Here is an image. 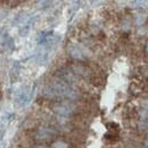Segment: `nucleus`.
I'll use <instances>...</instances> for the list:
<instances>
[{
    "label": "nucleus",
    "instance_id": "nucleus-1",
    "mask_svg": "<svg viewBox=\"0 0 148 148\" xmlns=\"http://www.w3.org/2000/svg\"><path fill=\"white\" fill-rule=\"evenodd\" d=\"M55 110H56V113H58L60 115H69L70 113H72L73 109L70 106H59V107L55 108Z\"/></svg>",
    "mask_w": 148,
    "mask_h": 148
},
{
    "label": "nucleus",
    "instance_id": "nucleus-2",
    "mask_svg": "<svg viewBox=\"0 0 148 148\" xmlns=\"http://www.w3.org/2000/svg\"><path fill=\"white\" fill-rule=\"evenodd\" d=\"M70 53H71V56L73 57V58H76V59H82L83 58V55H82V52H81V50L79 49H72V50L70 51Z\"/></svg>",
    "mask_w": 148,
    "mask_h": 148
},
{
    "label": "nucleus",
    "instance_id": "nucleus-3",
    "mask_svg": "<svg viewBox=\"0 0 148 148\" xmlns=\"http://www.w3.org/2000/svg\"><path fill=\"white\" fill-rule=\"evenodd\" d=\"M52 148H68V145L63 141H57L52 145Z\"/></svg>",
    "mask_w": 148,
    "mask_h": 148
},
{
    "label": "nucleus",
    "instance_id": "nucleus-4",
    "mask_svg": "<svg viewBox=\"0 0 148 148\" xmlns=\"http://www.w3.org/2000/svg\"><path fill=\"white\" fill-rule=\"evenodd\" d=\"M140 129L143 132V133H146V134H148V123H145V122H141L140 123Z\"/></svg>",
    "mask_w": 148,
    "mask_h": 148
},
{
    "label": "nucleus",
    "instance_id": "nucleus-5",
    "mask_svg": "<svg viewBox=\"0 0 148 148\" xmlns=\"http://www.w3.org/2000/svg\"><path fill=\"white\" fill-rule=\"evenodd\" d=\"M141 116L148 121V110H145V112H142V113H141Z\"/></svg>",
    "mask_w": 148,
    "mask_h": 148
},
{
    "label": "nucleus",
    "instance_id": "nucleus-6",
    "mask_svg": "<svg viewBox=\"0 0 148 148\" xmlns=\"http://www.w3.org/2000/svg\"><path fill=\"white\" fill-rule=\"evenodd\" d=\"M142 104H143V106H145V108H146V109L148 110V100H146V101H143V102H142Z\"/></svg>",
    "mask_w": 148,
    "mask_h": 148
},
{
    "label": "nucleus",
    "instance_id": "nucleus-7",
    "mask_svg": "<svg viewBox=\"0 0 148 148\" xmlns=\"http://www.w3.org/2000/svg\"><path fill=\"white\" fill-rule=\"evenodd\" d=\"M146 51L148 52V42H147V44H146Z\"/></svg>",
    "mask_w": 148,
    "mask_h": 148
},
{
    "label": "nucleus",
    "instance_id": "nucleus-8",
    "mask_svg": "<svg viewBox=\"0 0 148 148\" xmlns=\"http://www.w3.org/2000/svg\"><path fill=\"white\" fill-rule=\"evenodd\" d=\"M145 145H146V146L148 147V140H146V141H145Z\"/></svg>",
    "mask_w": 148,
    "mask_h": 148
},
{
    "label": "nucleus",
    "instance_id": "nucleus-9",
    "mask_svg": "<svg viewBox=\"0 0 148 148\" xmlns=\"http://www.w3.org/2000/svg\"><path fill=\"white\" fill-rule=\"evenodd\" d=\"M38 148H45V147H38Z\"/></svg>",
    "mask_w": 148,
    "mask_h": 148
},
{
    "label": "nucleus",
    "instance_id": "nucleus-10",
    "mask_svg": "<svg viewBox=\"0 0 148 148\" xmlns=\"http://www.w3.org/2000/svg\"><path fill=\"white\" fill-rule=\"evenodd\" d=\"M128 148H134V147H128Z\"/></svg>",
    "mask_w": 148,
    "mask_h": 148
}]
</instances>
